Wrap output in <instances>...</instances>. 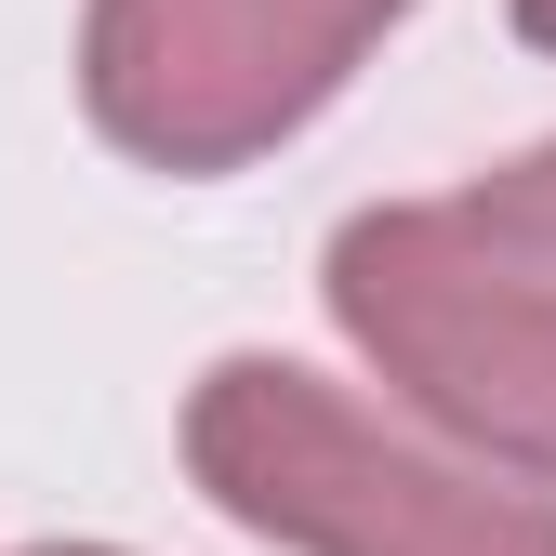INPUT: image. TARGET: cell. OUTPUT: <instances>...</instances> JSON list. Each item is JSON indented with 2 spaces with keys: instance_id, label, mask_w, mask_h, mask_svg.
Wrapping results in <instances>:
<instances>
[{
  "instance_id": "cell-1",
  "label": "cell",
  "mask_w": 556,
  "mask_h": 556,
  "mask_svg": "<svg viewBox=\"0 0 556 556\" xmlns=\"http://www.w3.org/2000/svg\"><path fill=\"white\" fill-rule=\"evenodd\" d=\"M199 464L213 491L318 556H556V517L517 491H464V477L384 451L371 425L305 384V371H226L199 397Z\"/></svg>"
},
{
  "instance_id": "cell-2",
  "label": "cell",
  "mask_w": 556,
  "mask_h": 556,
  "mask_svg": "<svg viewBox=\"0 0 556 556\" xmlns=\"http://www.w3.org/2000/svg\"><path fill=\"white\" fill-rule=\"evenodd\" d=\"M344 318L425 384L451 425L517 438L556 464V278L504 265L477 226H358L344 239Z\"/></svg>"
},
{
  "instance_id": "cell-3",
  "label": "cell",
  "mask_w": 556,
  "mask_h": 556,
  "mask_svg": "<svg viewBox=\"0 0 556 556\" xmlns=\"http://www.w3.org/2000/svg\"><path fill=\"white\" fill-rule=\"evenodd\" d=\"M371 14L397 0H106L93 93L147 160H226L331 80Z\"/></svg>"
},
{
  "instance_id": "cell-4",
  "label": "cell",
  "mask_w": 556,
  "mask_h": 556,
  "mask_svg": "<svg viewBox=\"0 0 556 556\" xmlns=\"http://www.w3.org/2000/svg\"><path fill=\"white\" fill-rule=\"evenodd\" d=\"M477 226H491V239H556V160H530L517 186H491V199H477Z\"/></svg>"
},
{
  "instance_id": "cell-5",
  "label": "cell",
  "mask_w": 556,
  "mask_h": 556,
  "mask_svg": "<svg viewBox=\"0 0 556 556\" xmlns=\"http://www.w3.org/2000/svg\"><path fill=\"white\" fill-rule=\"evenodd\" d=\"M517 14H530V40H556V0H517Z\"/></svg>"
}]
</instances>
